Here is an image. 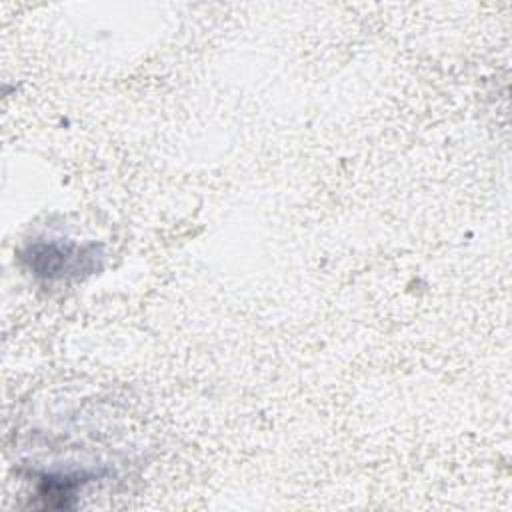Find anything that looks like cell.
I'll use <instances>...</instances> for the list:
<instances>
[{"instance_id": "cell-1", "label": "cell", "mask_w": 512, "mask_h": 512, "mask_svg": "<svg viewBox=\"0 0 512 512\" xmlns=\"http://www.w3.org/2000/svg\"><path fill=\"white\" fill-rule=\"evenodd\" d=\"M102 248L96 244H74V242H34L30 244L22 260L28 268L42 278L58 280V278H80L84 274H92L100 268Z\"/></svg>"}]
</instances>
